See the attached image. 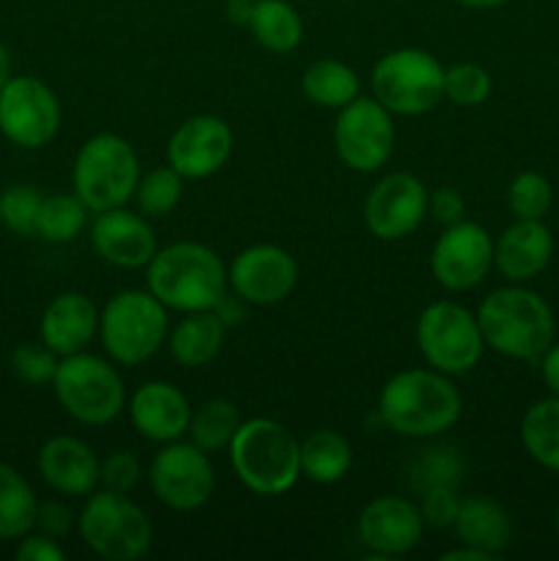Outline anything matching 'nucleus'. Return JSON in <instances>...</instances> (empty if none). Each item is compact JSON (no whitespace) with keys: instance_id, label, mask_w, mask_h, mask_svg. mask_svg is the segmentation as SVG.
<instances>
[{"instance_id":"de8ad7c7","label":"nucleus","mask_w":559,"mask_h":561,"mask_svg":"<svg viewBox=\"0 0 559 561\" xmlns=\"http://www.w3.org/2000/svg\"><path fill=\"white\" fill-rule=\"evenodd\" d=\"M228 5V20L236 22V25H244L250 22V11H252V0H230Z\"/></svg>"},{"instance_id":"1a4fd4ad","label":"nucleus","mask_w":559,"mask_h":561,"mask_svg":"<svg viewBox=\"0 0 559 561\" xmlns=\"http://www.w3.org/2000/svg\"><path fill=\"white\" fill-rule=\"evenodd\" d=\"M373 99L392 115H425L444 99V66L420 47H400L378 58L370 75Z\"/></svg>"},{"instance_id":"e433bc0d","label":"nucleus","mask_w":559,"mask_h":561,"mask_svg":"<svg viewBox=\"0 0 559 561\" xmlns=\"http://www.w3.org/2000/svg\"><path fill=\"white\" fill-rule=\"evenodd\" d=\"M414 482L420 491H427L433 485H449L458 488L460 477H464V460H460L458 449L453 447H431L422 449L420 458L414 460Z\"/></svg>"},{"instance_id":"49530a36","label":"nucleus","mask_w":559,"mask_h":561,"mask_svg":"<svg viewBox=\"0 0 559 561\" xmlns=\"http://www.w3.org/2000/svg\"><path fill=\"white\" fill-rule=\"evenodd\" d=\"M442 561H493L491 553L480 551V548H471L460 542V548H453V551L442 553Z\"/></svg>"},{"instance_id":"412c9836","label":"nucleus","mask_w":559,"mask_h":561,"mask_svg":"<svg viewBox=\"0 0 559 561\" xmlns=\"http://www.w3.org/2000/svg\"><path fill=\"white\" fill-rule=\"evenodd\" d=\"M551 255L554 236L543 219H515L499 241H493V268L515 285L540 277Z\"/></svg>"},{"instance_id":"2eb2a0df","label":"nucleus","mask_w":559,"mask_h":561,"mask_svg":"<svg viewBox=\"0 0 559 561\" xmlns=\"http://www.w3.org/2000/svg\"><path fill=\"white\" fill-rule=\"evenodd\" d=\"M296 283H299V266L294 255L277 244L247 247L228 268V288L247 305H280L294 294Z\"/></svg>"},{"instance_id":"cd10ccee","label":"nucleus","mask_w":559,"mask_h":561,"mask_svg":"<svg viewBox=\"0 0 559 561\" xmlns=\"http://www.w3.org/2000/svg\"><path fill=\"white\" fill-rule=\"evenodd\" d=\"M301 91L316 107L340 110L362 96V82L360 75L343 60L321 58L301 75Z\"/></svg>"},{"instance_id":"aec40b11","label":"nucleus","mask_w":559,"mask_h":561,"mask_svg":"<svg viewBox=\"0 0 559 561\" xmlns=\"http://www.w3.org/2000/svg\"><path fill=\"white\" fill-rule=\"evenodd\" d=\"M192 405L170 381H146L132 392L129 420L142 438L153 444L179 442L190 427Z\"/></svg>"},{"instance_id":"37998d69","label":"nucleus","mask_w":559,"mask_h":561,"mask_svg":"<svg viewBox=\"0 0 559 561\" xmlns=\"http://www.w3.org/2000/svg\"><path fill=\"white\" fill-rule=\"evenodd\" d=\"M16 559L20 561H64L66 551L60 548V542L55 537L42 535V531H27L25 537H20V546H16Z\"/></svg>"},{"instance_id":"0eeeda50","label":"nucleus","mask_w":559,"mask_h":561,"mask_svg":"<svg viewBox=\"0 0 559 561\" xmlns=\"http://www.w3.org/2000/svg\"><path fill=\"white\" fill-rule=\"evenodd\" d=\"M53 389L66 414L82 425H110L126 409V387L121 373L96 354L60 356Z\"/></svg>"},{"instance_id":"a878e982","label":"nucleus","mask_w":559,"mask_h":561,"mask_svg":"<svg viewBox=\"0 0 559 561\" xmlns=\"http://www.w3.org/2000/svg\"><path fill=\"white\" fill-rule=\"evenodd\" d=\"M247 31L269 53H294L305 38L301 14L288 0H252Z\"/></svg>"},{"instance_id":"20e7f679","label":"nucleus","mask_w":559,"mask_h":561,"mask_svg":"<svg viewBox=\"0 0 559 561\" xmlns=\"http://www.w3.org/2000/svg\"><path fill=\"white\" fill-rule=\"evenodd\" d=\"M228 455L241 485L258 496H280L301 477L299 442L283 422L269 416L241 422Z\"/></svg>"},{"instance_id":"9b49d317","label":"nucleus","mask_w":559,"mask_h":561,"mask_svg":"<svg viewBox=\"0 0 559 561\" xmlns=\"http://www.w3.org/2000/svg\"><path fill=\"white\" fill-rule=\"evenodd\" d=\"M332 140L345 168L376 173L395 151L392 113L373 96H356L338 110Z\"/></svg>"},{"instance_id":"393cba45","label":"nucleus","mask_w":559,"mask_h":561,"mask_svg":"<svg viewBox=\"0 0 559 561\" xmlns=\"http://www.w3.org/2000/svg\"><path fill=\"white\" fill-rule=\"evenodd\" d=\"M225 329L228 327L219 321L214 310L184 312V318L168 334L170 356L181 367L208 365L223 351Z\"/></svg>"},{"instance_id":"ddd939ff","label":"nucleus","mask_w":559,"mask_h":561,"mask_svg":"<svg viewBox=\"0 0 559 561\" xmlns=\"http://www.w3.org/2000/svg\"><path fill=\"white\" fill-rule=\"evenodd\" d=\"M148 477H151L153 496L175 513L201 510L214 496L217 485L208 453L181 438L162 444V449L153 455Z\"/></svg>"},{"instance_id":"c03bdc74","label":"nucleus","mask_w":559,"mask_h":561,"mask_svg":"<svg viewBox=\"0 0 559 561\" xmlns=\"http://www.w3.org/2000/svg\"><path fill=\"white\" fill-rule=\"evenodd\" d=\"M214 312H217V318L225 323V327H233V323L244 321V316H247V301L241 299V296H236L233 290L228 288V294H225L223 299L217 301V307H214Z\"/></svg>"},{"instance_id":"f3484780","label":"nucleus","mask_w":559,"mask_h":561,"mask_svg":"<svg viewBox=\"0 0 559 561\" xmlns=\"http://www.w3.org/2000/svg\"><path fill=\"white\" fill-rule=\"evenodd\" d=\"M425 531L420 507L400 496H376L362 507L356 537L376 559H398L414 551Z\"/></svg>"},{"instance_id":"c85d7f7f","label":"nucleus","mask_w":559,"mask_h":561,"mask_svg":"<svg viewBox=\"0 0 559 561\" xmlns=\"http://www.w3.org/2000/svg\"><path fill=\"white\" fill-rule=\"evenodd\" d=\"M521 444L537 466L559 474V394L526 409L521 416Z\"/></svg>"},{"instance_id":"7c9ffc66","label":"nucleus","mask_w":559,"mask_h":561,"mask_svg":"<svg viewBox=\"0 0 559 561\" xmlns=\"http://www.w3.org/2000/svg\"><path fill=\"white\" fill-rule=\"evenodd\" d=\"M241 414L236 409V403L225 398H212L206 403L197 405L190 416V427H186V436L195 447H201L203 453H219V449H228V444L233 442L236 431L241 425Z\"/></svg>"},{"instance_id":"ea45409f","label":"nucleus","mask_w":559,"mask_h":561,"mask_svg":"<svg viewBox=\"0 0 559 561\" xmlns=\"http://www.w3.org/2000/svg\"><path fill=\"white\" fill-rule=\"evenodd\" d=\"M460 499L455 493V488L449 485H433L427 491H422V504L420 513L425 526L431 529H449L455 524V515H458Z\"/></svg>"},{"instance_id":"8fccbe9b","label":"nucleus","mask_w":559,"mask_h":561,"mask_svg":"<svg viewBox=\"0 0 559 561\" xmlns=\"http://www.w3.org/2000/svg\"><path fill=\"white\" fill-rule=\"evenodd\" d=\"M464 9H497V5H504L507 0H455Z\"/></svg>"},{"instance_id":"b1692460","label":"nucleus","mask_w":559,"mask_h":561,"mask_svg":"<svg viewBox=\"0 0 559 561\" xmlns=\"http://www.w3.org/2000/svg\"><path fill=\"white\" fill-rule=\"evenodd\" d=\"M455 535L464 546L480 548L499 559L504 548L513 540V524L510 515L499 502L488 496H466L460 499L458 515H455Z\"/></svg>"},{"instance_id":"58836bf2","label":"nucleus","mask_w":559,"mask_h":561,"mask_svg":"<svg viewBox=\"0 0 559 561\" xmlns=\"http://www.w3.org/2000/svg\"><path fill=\"white\" fill-rule=\"evenodd\" d=\"M140 460H137L135 453H126V449H113L99 463V485L115 493H129L140 482Z\"/></svg>"},{"instance_id":"79ce46f5","label":"nucleus","mask_w":559,"mask_h":561,"mask_svg":"<svg viewBox=\"0 0 559 561\" xmlns=\"http://www.w3.org/2000/svg\"><path fill=\"white\" fill-rule=\"evenodd\" d=\"M75 524H77L75 513H71L66 504L38 502L36 526H33L36 531H42V535H49V537H55V540H60V537L69 535L71 526H75Z\"/></svg>"},{"instance_id":"603ef678","label":"nucleus","mask_w":559,"mask_h":561,"mask_svg":"<svg viewBox=\"0 0 559 561\" xmlns=\"http://www.w3.org/2000/svg\"><path fill=\"white\" fill-rule=\"evenodd\" d=\"M225 3H230V0H225Z\"/></svg>"},{"instance_id":"5701e85b","label":"nucleus","mask_w":559,"mask_h":561,"mask_svg":"<svg viewBox=\"0 0 559 561\" xmlns=\"http://www.w3.org/2000/svg\"><path fill=\"white\" fill-rule=\"evenodd\" d=\"M38 334L47 348L58 356H71L85 351L99 337V310L85 294H58L42 312Z\"/></svg>"},{"instance_id":"f8f14e48","label":"nucleus","mask_w":559,"mask_h":561,"mask_svg":"<svg viewBox=\"0 0 559 561\" xmlns=\"http://www.w3.org/2000/svg\"><path fill=\"white\" fill-rule=\"evenodd\" d=\"M60 129L53 88L31 75H11L0 88V131L20 148H44Z\"/></svg>"},{"instance_id":"4c0bfd02","label":"nucleus","mask_w":559,"mask_h":561,"mask_svg":"<svg viewBox=\"0 0 559 561\" xmlns=\"http://www.w3.org/2000/svg\"><path fill=\"white\" fill-rule=\"evenodd\" d=\"M60 356L44 343H22L11 351V370L20 381L38 387V383H53L58 370Z\"/></svg>"},{"instance_id":"f03ea898","label":"nucleus","mask_w":559,"mask_h":561,"mask_svg":"<svg viewBox=\"0 0 559 561\" xmlns=\"http://www.w3.org/2000/svg\"><path fill=\"white\" fill-rule=\"evenodd\" d=\"M486 348L518 362H540L557 337V321L548 301L524 285L497 288L477 307Z\"/></svg>"},{"instance_id":"c9c22d12","label":"nucleus","mask_w":559,"mask_h":561,"mask_svg":"<svg viewBox=\"0 0 559 561\" xmlns=\"http://www.w3.org/2000/svg\"><path fill=\"white\" fill-rule=\"evenodd\" d=\"M44 195H38L36 186L14 184L0 192V222L16 236L36 233L38 208H42Z\"/></svg>"},{"instance_id":"bb28decb","label":"nucleus","mask_w":559,"mask_h":561,"mask_svg":"<svg viewBox=\"0 0 559 561\" xmlns=\"http://www.w3.org/2000/svg\"><path fill=\"white\" fill-rule=\"evenodd\" d=\"M299 466L301 477L318 485L340 482L351 469V444L343 433L332 427H321L299 442Z\"/></svg>"},{"instance_id":"f704fd0d","label":"nucleus","mask_w":559,"mask_h":561,"mask_svg":"<svg viewBox=\"0 0 559 561\" xmlns=\"http://www.w3.org/2000/svg\"><path fill=\"white\" fill-rule=\"evenodd\" d=\"M493 91V80L480 64H455L444 69V99L458 107H480Z\"/></svg>"},{"instance_id":"f257e3e1","label":"nucleus","mask_w":559,"mask_h":561,"mask_svg":"<svg viewBox=\"0 0 559 561\" xmlns=\"http://www.w3.org/2000/svg\"><path fill=\"white\" fill-rule=\"evenodd\" d=\"M464 398L449 376L433 367H411L389 378L378 394V416L406 438H433L460 420Z\"/></svg>"},{"instance_id":"09e8293b","label":"nucleus","mask_w":559,"mask_h":561,"mask_svg":"<svg viewBox=\"0 0 559 561\" xmlns=\"http://www.w3.org/2000/svg\"><path fill=\"white\" fill-rule=\"evenodd\" d=\"M11 77V58H9V49H5V44L0 42V88L5 85V80Z\"/></svg>"},{"instance_id":"473e14b6","label":"nucleus","mask_w":559,"mask_h":561,"mask_svg":"<svg viewBox=\"0 0 559 561\" xmlns=\"http://www.w3.org/2000/svg\"><path fill=\"white\" fill-rule=\"evenodd\" d=\"M181 190H184V175L175 168L164 164V168L148 170L137 181V208H140L142 217H168L179 206Z\"/></svg>"},{"instance_id":"6e6552de","label":"nucleus","mask_w":559,"mask_h":561,"mask_svg":"<svg viewBox=\"0 0 559 561\" xmlns=\"http://www.w3.org/2000/svg\"><path fill=\"white\" fill-rule=\"evenodd\" d=\"M82 542L107 561H135L146 557L153 542V526L140 504L126 493L93 491L77 515Z\"/></svg>"},{"instance_id":"a19ab883","label":"nucleus","mask_w":559,"mask_h":561,"mask_svg":"<svg viewBox=\"0 0 559 561\" xmlns=\"http://www.w3.org/2000/svg\"><path fill=\"white\" fill-rule=\"evenodd\" d=\"M427 214H433L436 222H442L444 228L447 225L460 222L466 217V201L455 186H438V190L431 192L427 197Z\"/></svg>"},{"instance_id":"a211bd4d","label":"nucleus","mask_w":559,"mask_h":561,"mask_svg":"<svg viewBox=\"0 0 559 561\" xmlns=\"http://www.w3.org/2000/svg\"><path fill=\"white\" fill-rule=\"evenodd\" d=\"M233 153V131L219 115H192L168 140V164L184 179L201 181L225 168Z\"/></svg>"},{"instance_id":"72a5a7b5","label":"nucleus","mask_w":559,"mask_h":561,"mask_svg":"<svg viewBox=\"0 0 559 561\" xmlns=\"http://www.w3.org/2000/svg\"><path fill=\"white\" fill-rule=\"evenodd\" d=\"M554 203L551 181L535 170H524L507 186V206L515 219H543Z\"/></svg>"},{"instance_id":"dca6fc26","label":"nucleus","mask_w":559,"mask_h":561,"mask_svg":"<svg viewBox=\"0 0 559 561\" xmlns=\"http://www.w3.org/2000/svg\"><path fill=\"white\" fill-rule=\"evenodd\" d=\"M427 186L411 173H389L376 181L365 201V225L376 239L398 241L414 233L427 217Z\"/></svg>"},{"instance_id":"3c124183","label":"nucleus","mask_w":559,"mask_h":561,"mask_svg":"<svg viewBox=\"0 0 559 561\" xmlns=\"http://www.w3.org/2000/svg\"><path fill=\"white\" fill-rule=\"evenodd\" d=\"M554 531H557V537H559V507H557V513H554Z\"/></svg>"},{"instance_id":"7ed1b4c3","label":"nucleus","mask_w":559,"mask_h":561,"mask_svg":"<svg viewBox=\"0 0 559 561\" xmlns=\"http://www.w3.org/2000/svg\"><path fill=\"white\" fill-rule=\"evenodd\" d=\"M148 290L168 310H214L228 294V268L217 252L197 241H175L159 247L146 266Z\"/></svg>"},{"instance_id":"4be33fe9","label":"nucleus","mask_w":559,"mask_h":561,"mask_svg":"<svg viewBox=\"0 0 559 561\" xmlns=\"http://www.w3.org/2000/svg\"><path fill=\"white\" fill-rule=\"evenodd\" d=\"M99 463L91 447L77 436H53L38 449V474L60 496H91L99 485Z\"/></svg>"},{"instance_id":"c756f323","label":"nucleus","mask_w":559,"mask_h":561,"mask_svg":"<svg viewBox=\"0 0 559 561\" xmlns=\"http://www.w3.org/2000/svg\"><path fill=\"white\" fill-rule=\"evenodd\" d=\"M38 499L31 482L0 460V540H20L36 526Z\"/></svg>"},{"instance_id":"4468645a","label":"nucleus","mask_w":559,"mask_h":561,"mask_svg":"<svg viewBox=\"0 0 559 561\" xmlns=\"http://www.w3.org/2000/svg\"><path fill=\"white\" fill-rule=\"evenodd\" d=\"M493 268V239L482 225H447L431 250V272L442 288L466 294L477 288Z\"/></svg>"},{"instance_id":"423d86ee","label":"nucleus","mask_w":559,"mask_h":561,"mask_svg":"<svg viewBox=\"0 0 559 561\" xmlns=\"http://www.w3.org/2000/svg\"><path fill=\"white\" fill-rule=\"evenodd\" d=\"M140 181V159L129 140L113 131L93 135L82 142L71 168L75 195L88 206V211H107L126 206L135 197Z\"/></svg>"},{"instance_id":"9d476101","label":"nucleus","mask_w":559,"mask_h":561,"mask_svg":"<svg viewBox=\"0 0 559 561\" xmlns=\"http://www.w3.org/2000/svg\"><path fill=\"white\" fill-rule=\"evenodd\" d=\"M417 345L433 370L464 376L482 359L486 340L471 310L455 301H433L417 321Z\"/></svg>"},{"instance_id":"2f4dec72","label":"nucleus","mask_w":559,"mask_h":561,"mask_svg":"<svg viewBox=\"0 0 559 561\" xmlns=\"http://www.w3.org/2000/svg\"><path fill=\"white\" fill-rule=\"evenodd\" d=\"M88 222V206L75 192H60L42 201L36 219V236L53 244H66L82 233Z\"/></svg>"},{"instance_id":"a18cd8bd","label":"nucleus","mask_w":559,"mask_h":561,"mask_svg":"<svg viewBox=\"0 0 559 561\" xmlns=\"http://www.w3.org/2000/svg\"><path fill=\"white\" fill-rule=\"evenodd\" d=\"M540 376L548 392L559 394V343H554L546 354L540 356Z\"/></svg>"},{"instance_id":"39448f33","label":"nucleus","mask_w":559,"mask_h":561,"mask_svg":"<svg viewBox=\"0 0 559 561\" xmlns=\"http://www.w3.org/2000/svg\"><path fill=\"white\" fill-rule=\"evenodd\" d=\"M168 307L151 290H121L99 310V340L115 365H142L168 343Z\"/></svg>"},{"instance_id":"6ab92c4d","label":"nucleus","mask_w":559,"mask_h":561,"mask_svg":"<svg viewBox=\"0 0 559 561\" xmlns=\"http://www.w3.org/2000/svg\"><path fill=\"white\" fill-rule=\"evenodd\" d=\"M91 244L104 263L118 268H146L159 250L148 219L124 206L96 214Z\"/></svg>"}]
</instances>
